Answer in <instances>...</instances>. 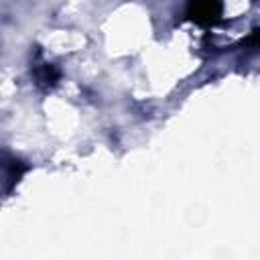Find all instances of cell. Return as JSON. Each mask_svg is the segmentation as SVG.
I'll use <instances>...</instances> for the list:
<instances>
[{
    "label": "cell",
    "instance_id": "1",
    "mask_svg": "<svg viewBox=\"0 0 260 260\" xmlns=\"http://www.w3.org/2000/svg\"><path fill=\"white\" fill-rule=\"evenodd\" d=\"M189 16L203 26L215 24L221 16L219 0H189Z\"/></svg>",
    "mask_w": 260,
    "mask_h": 260
},
{
    "label": "cell",
    "instance_id": "2",
    "mask_svg": "<svg viewBox=\"0 0 260 260\" xmlns=\"http://www.w3.org/2000/svg\"><path fill=\"white\" fill-rule=\"evenodd\" d=\"M57 77H59V73H57V69H55L53 65H43V67L37 71L39 83H45V85H55V83H57Z\"/></svg>",
    "mask_w": 260,
    "mask_h": 260
},
{
    "label": "cell",
    "instance_id": "3",
    "mask_svg": "<svg viewBox=\"0 0 260 260\" xmlns=\"http://www.w3.org/2000/svg\"><path fill=\"white\" fill-rule=\"evenodd\" d=\"M248 45H254V47H260V30H254L248 39H246Z\"/></svg>",
    "mask_w": 260,
    "mask_h": 260
}]
</instances>
